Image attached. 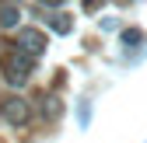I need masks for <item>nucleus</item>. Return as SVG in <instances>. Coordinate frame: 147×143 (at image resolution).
<instances>
[{
    "instance_id": "f257e3e1",
    "label": "nucleus",
    "mask_w": 147,
    "mask_h": 143,
    "mask_svg": "<svg viewBox=\"0 0 147 143\" xmlns=\"http://www.w3.org/2000/svg\"><path fill=\"white\" fill-rule=\"evenodd\" d=\"M32 66H35V59H32V56H25L21 49H18V52H4V59H0L4 80H7L11 87H25V84H28V77H32Z\"/></svg>"
},
{
    "instance_id": "f03ea898",
    "label": "nucleus",
    "mask_w": 147,
    "mask_h": 143,
    "mask_svg": "<svg viewBox=\"0 0 147 143\" xmlns=\"http://www.w3.org/2000/svg\"><path fill=\"white\" fill-rule=\"evenodd\" d=\"M0 115H4L11 126H25V122L32 119V105H28L25 98L11 94V98H4V101H0Z\"/></svg>"
},
{
    "instance_id": "7ed1b4c3",
    "label": "nucleus",
    "mask_w": 147,
    "mask_h": 143,
    "mask_svg": "<svg viewBox=\"0 0 147 143\" xmlns=\"http://www.w3.org/2000/svg\"><path fill=\"white\" fill-rule=\"evenodd\" d=\"M18 45H21L25 56H42V49H46V35L42 31H35V28H21V35H18Z\"/></svg>"
},
{
    "instance_id": "20e7f679",
    "label": "nucleus",
    "mask_w": 147,
    "mask_h": 143,
    "mask_svg": "<svg viewBox=\"0 0 147 143\" xmlns=\"http://www.w3.org/2000/svg\"><path fill=\"white\" fill-rule=\"evenodd\" d=\"M18 17H21V11H18L14 4H0V28H14Z\"/></svg>"
},
{
    "instance_id": "39448f33",
    "label": "nucleus",
    "mask_w": 147,
    "mask_h": 143,
    "mask_svg": "<svg viewBox=\"0 0 147 143\" xmlns=\"http://www.w3.org/2000/svg\"><path fill=\"white\" fill-rule=\"evenodd\" d=\"M49 25H53V31L67 35V31H70V17H67V14H56V17H49Z\"/></svg>"
},
{
    "instance_id": "423d86ee",
    "label": "nucleus",
    "mask_w": 147,
    "mask_h": 143,
    "mask_svg": "<svg viewBox=\"0 0 147 143\" xmlns=\"http://www.w3.org/2000/svg\"><path fill=\"white\" fill-rule=\"evenodd\" d=\"M56 112H60V101H56V98H46V101H42V115H46V119H53Z\"/></svg>"
},
{
    "instance_id": "0eeeda50",
    "label": "nucleus",
    "mask_w": 147,
    "mask_h": 143,
    "mask_svg": "<svg viewBox=\"0 0 147 143\" xmlns=\"http://www.w3.org/2000/svg\"><path fill=\"white\" fill-rule=\"evenodd\" d=\"M140 39H144V35H140L137 28H130V31H123V42H126V45H133V42H140Z\"/></svg>"
}]
</instances>
